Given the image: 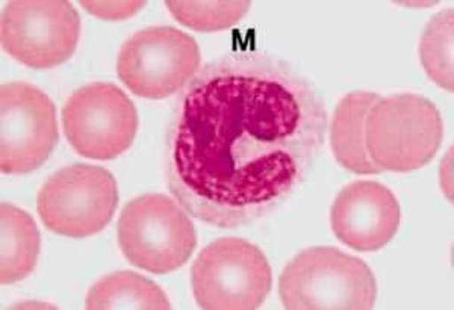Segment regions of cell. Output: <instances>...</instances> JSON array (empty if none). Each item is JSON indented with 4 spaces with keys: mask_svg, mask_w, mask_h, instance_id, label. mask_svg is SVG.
Returning a JSON list of instances; mask_svg holds the SVG:
<instances>
[{
    "mask_svg": "<svg viewBox=\"0 0 454 310\" xmlns=\"http://www.w3.org/2000/svg\"><path fill=\"white\" fill-rule=\"evenodd\" d=\"M444 140L436 105L419 94L380 97L365 121V147L380 170L409 173L427 166Z\"/></svg>",
    "mask_w": 454,
    "mask_h": 310,
    "instance_id": "cell-3",
    "label": "cell"
},
{
    "mask_svg": "<svg viewBox=\"0 0 454 310\" xmlns=\"http://www.w3.org/2000/svg\"><path fill=\"white\" fill-rule=\"evenodd\" d=\"M88 310H167L170 300L160 286L132 271H117L96 282L85 297Z\"/></svg>",
    "mask_w": 454,
    "mask_h": 310,
    "instance_id": "cell-14",
    "label": "cell"
},
{
    "mask_svg": "<svg viewBox=\"0 0 454 310\" xmlns=\"http://www.w3.org/2000/svg\"><path fill=\"white\" fill-rule=\"evenodd\" d=\"M0 106L2 171L27 174L38 170L59 140L55 104L32 83L11 82L0 89Z\"/></svg>",
    "mask_w": 454,
    "mask_h": 310,
    "instance_id": "cell-10",
    "label": "cell"
},
{
    "mask_svg": "<svg viewBox=\"0 0 454 310\" xmlns=\"http://www.w3.org/2000/svg\"><path fill=\"white\" fill-rule=\"evenodd\" d=\"M380 96L355 91L340 98L331 124V147L336 162L355 174H380L365 147V121L370 109Z\"/></svg>",
    "mask_w": 454,
    "mask_h": 310,
    "instance_id": "cell-12",
    "label": "cell"
},
{
    "mask_svg": "<svg viewBox=\"0 0 454 310\" xmlns=\"http://www.w3.org/2000/svg\"><path fill=\"white\" fill-rule=\"evenodd\" d=\"M83 10L88 14L98 17L102 20L120 21L140 12L145 6V2L135 0H105V2H81Z\"/></svg>",
    "mask_w": 454,
    "mask_h": 310,
    "instance_id": "cell-17",
    "label": "cell"
},
{
    "mask_svg": "<svg viewBox=\"0 0 454 310\" xmlns=\"http://www.w3.org/2000/svg\"><path fill=\"white\" fill-rule=\"evenodd\" d=\"M62 128L76 153L111 160L130 149L138 132L134 102L114 83L83 85L62 108Z\"/></svg>",
    "mask_w": 454,
    "mask_h": 310,
    "instance_id": "cell-9",
    "label": "cell"
},
{
    "mask_svg": "<svg viewBox=\"0 0 454 310\" xmlns=\"http://www.w3.org/2000/svg\"><path fill=\"white\" fill-rule=\"evenodd\" d=\"M419 58L428 78L453 91V10L441 11L428 21L419 43Z\"/></svg>",
    "mask_w": 454,
    "mask_h": 310,
    "instance_id": "cell-15",
    "label": "cell"
},
{
    "mask_svg": "<svg viewBox=\"0 0 454 310\" xmlns=\"http://www.w3.org/2000/svg\"><path fill=\"white\" fill-rule=\"evenodd\" d=\"M0 21L4 50L34 70L68 61L81 38V17L67 0H12Z\"/></svg>",
    "mask_w": 454,
    "mask_h": 310,
    "instance_id": "cell-8",
    "label": "cell"
},
{
    "mask_svg": "<svg viewBox=\"0 0 454 310\" xmlns=\"http://www.w3.org/2000/svg\"><path fill=\"white\" fill-rule=\"evenodd\" d=\"M119 206V186L106 168L74 164L47 179L36 211L51 232L82 239L102 232Z\"/></svg>",
    "mask_w": 454,
    "mask_h": 310,
    "instance_id": "cell-6",
    "label": "cell"
},
{
    "mask_svg": "<svg viewBox=\"0 0 454 310\" xmlns=\"http://www.w3.org/2000/svg\"><path fill=\"white\" fill-rule=\"evenodd\" d=\"M200 309L254 310L273 288V271L261 248L241 238H222L197 256L192 268Z\"/></svg>",
    "mask_w": 454,
    "mask_h": 310,
    "instance_id": "cell-5",
    "label": "cell"
},
{
    "mask_svg": "<svg viewBox=\"0 0 454 310\" xmlns=\"http://www.w3.org/2000/svg\"><path fill=\"white\" fill-rule=\"evenodd\" d=\"M327 111L314 85L278 58L229 55L197 73L167 134L168 188L220 229L273 213L309 176Z\"/></svg>",
    "mask_w": 454,
    "mask_h": 310,
    "instance_id": "cell-1",
    "label": "cell"
},
{
    "mask_svg": "<svg viewBox=\"0 0 454 310\" xmlns=\"http://www.w3.org/2000/svg\"><path fill=\"white\" fill-rule=\"evenodd\" d=\"M117 235L124 258L152 275L181 268L197 245L196 228L185 209L170 197L152 192L123 207Z\"/></svg>",
    "mask_w": 454,
    "mask_h": 310,
    "instance_id": "cell-4",
    "label": "cell"
},
{
    "mask_svg": "<svg viewBox=\"0 0 454 310\" xmlns=\"http://www.w3.org/2000/svg\"><path fill=\"white\" fill-rule=\"evenodd\" d=\"M196 40L171 27H145L121 46L117 74L130 93L160 100L179 93L200 72Z\"/></svg>",
    "mask_w": 454,
    "mask_h": 310,
    "instance_id": "cell-7",
    "label": "cell"
},
{
    "mask_svg": "<svg viewBox=\"0 0 454 310\" xmlns=\"http://www.w3.org/2000/svg\"><path fill=\"white\" fill-rule=\"evenodd\" d=\"M279 295L289 310H370L376 306L377 280L361 258L312 247L285 267Z\"/></svg>",
    "mask_w": 454,
    "mask_h": 310,
    "instance_id": "cell-2",
    "label": "cell"
},
{
    "mask_svg": "<svg viewBox=\"0 0 454 310\" xmlns=\"http://www.w3.org/2000/svg\"><path fill=\"white\" fill-rule=\"evenodd\" d=\"M402 209L397 197L376 181H356L340 190L331 209L332 230L347 247L374 253L397 235Z\"/></svg>",
    "mask_w": 454,
    "mask_h": 310,
    "instance_id": "cell-11",
    "label": "cell"
},
{
    "mask_svg": "<svg viewBox=\"0 0 454 310\" xmlns=\"http://www.w3.org/2000/svg\"><path fill=\"white\" fill-rule=\"evenodd\" d=\"M0 282L12 284L31 275L40 256V232L29 213L20 207L2 203L0 206Z\"/></svg>",
    "mask_w": 454,
    "mask_h": 310,
    "instance_id": "cell-13",
    "label": "cell"
},
{
    "mask_svg": "<svg viewBox=\"0 0 454 310\" xmlns=\"http://www.w3.org/2000/svg\"><path fill=\"white\" fill-rule=\"evenodd\" d=\"M166 6L184 27L197 32L224 31L243 20L252 2H166Z\"/></svg>",
    "mask_w": 454,
    "mask_h": 310,
    "instance_id": "cell-16",
    "label": "cell"
}]
</instances>
